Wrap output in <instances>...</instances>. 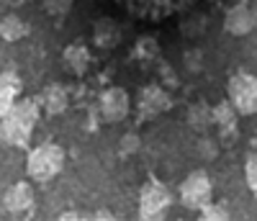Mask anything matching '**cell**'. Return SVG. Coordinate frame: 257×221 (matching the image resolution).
<instances>
[{
	"label": "cell",
	"instance_id": "cell-1",
	"mask_svg": "<svg viewBox=\"0 0 257 221\" xmlns=\"http://www.w3.org/2000/svg\"><path fill=\"white\" fill-rule=\"evenodd\" d=\"M39 100L18 98L13 108L0 119V142L6 147H26L31 139V131L39 124Z\"/></svg>",
	"mask_w": 257,
	"mask_h": 221
},
{
	"label": "cell",
	"instance_id": "cell-2",
	"mask_svg": "<svg viewBox=\"0 0 257 221\" xmlns=\"http://www.w3.org/2000/svg\"><path fill=\"white\" fill-rule=\"evenodd\" d=\"M64 160H67V154H64L59 144H52V142L39 144L26 157V175L34 183H49L62 172Z\"/></svg>",
	"mask_w": 257,
	"mask_h": 221
},
{
	"label": "cell",
	"instance_id": "cell-3",
	"mask_svg": "<svg viewBox=\"0 0 257 221\" xmlns=\"http://www.w3.org/2000/svg\"><path fill=\"white\" fill-rule=\"evenodd\" d=\"M226 93H229V100L237 108L239 116L257 114V77L252 72H234L229 77Z\"/></svg>",
	"mask_w": 257,
	"mask_h": 221
},
{
	"label": "cell",
	"instance_id": "cell-4",
	"mask_svg": "<svg viewBox=\"0 0 257 221\" xmlns=\"http://www.w3.org/2000/svg\"><path fill=\"white\" fill-rule=\"evenodd\" d=\"M118 3L137 18L144 21H162L180 11H188L196 0H118Z\"/></svg>",
	"mask_w": 257,
	"mask_h": 221
},
{
	"label": "cell",
	"instance_id": "cell-5",
	"mask_svg": "<svg viewBox=\"0 0 257 221\" xmlns=\"http://www.w3.org/2000/svg\"><path fill=\"white\" fill-rule=\"evenodd\" d=\"M180 203L190 211H201L206 203H211V195H213V185H211V178L203 172V170H196L190 172L188 178L180 183Z\"/></svg>",
	"mask_w": 257,
	"mask_h": 221
},
{
	"label": "cell",
	"instance_id": "cell-6",
	"mask_svg": "<svg viewBox=\"0 0 257 221\" xmlns=\"http://www.w3.org/2000/svg\"><path fill=\"white\" fill-rule=\"evenodd\" d=\"M170 203H173L170 190L162 183H157V180H149L142 188V193H139V218H144V221L162 218L167 213Z\"/></svg>",
	"mask_w": 257,
	"mask_h": 221
},
{
	"label": "cell",
	"instance_id": "cell-7",
	"mask_svg": "<svg viewBox=\"0 0 257 221\" xmlns=\"http://www.w3.org/2000/svg\"><path fill=\"white\" fill-rule=\"evenodd\" d=\"M170 105H173V98H170V93L162 85H147L137 98V119L155 121L165 111H170Z\"/></svg>",
	"mask_w": 257,
	"mask_h": 221
},
{
	"label": "cell",
	"instance_id": "cell-8",
	"mask_svg": "<svg viewBox=\"0 0 257 221\" xmlns=\"http://www.w3.org/2000/svg\"><path fill=\"white\" fill-rule=\"evenodd\" d=\"M132 111V98L123 87L113 85V87H105L100 93V100H98V114L105 124H118L128 116Z\"/></svg>",
	"mask_w": 257,
	"mask_h": 221
},
{
	"label": "cell",
	"instance_id": "cell-9",
	"mask_svg": "<svg viewBox=\"0 0 257 221\" xmlns=\"http://www.w3.org/2000/svg\"><path fill=\"white\" fill-rule=\"evenodd\" d=\"M211 116H213V124H216L219 129V139L224 147L234 144L239 137V114H237V108L231 105V100H221L211 108Z\"/></svg>",
	"mask_w": 257,
	"mask_h": 221
},
{
	"label": "cell",
	"instance_id": "cell-10",
	"mask_svg": "<svg viewBox=\"0 0 257 221\" xmlns=\"http://www.w3.org/2000/svg\"><path fill=\"white\" fill-rule=\"evenodd\" d=\"M254 24H257V16H254V11H252L249 6H244V3L231 6V8L226 11V16H224V29H226V34H231V36H247V34L254 29Z\"/></svg>",
	"mask_w": 257,
	"mask_h": 221
},
{
	"label": "cell",
	"instance_id": "cell-11",
	"mask_svg": "<svg viewBox=\"0 0 257 221\" xmlns=\"http://www.w3.org/2000/svg\"><path fill=\"white\" fill-rule=\"evenodd\" d=\"M121 39H123V31L118 26V21L105 16V18H98L93 24V44L98 49L111 52V49H116L121 44Z\"/></svg>",
	"mask_w": 257,
	"mask_h": 221
},
{
	"label": "cell",
	"instance_id": "cell-12",
	"mask_svg": "<svg viewBox=\"0 0 257 221\" xmlns=\"http://www.w3.org/2000/svg\"><path fill=\"white\" fill-rule=\"evenodd\" d=\"M3 206H6L8 213H16V216L29 213V211L34 208V188H31L26 180L11 185V188L6 190V195H3Z\"/></svg>",
	"mask_w": 257,
	"mask_h": 221
},
{
	"label": "cell",
	"instance_id": "cell-13",
	"mask_svg": "<svg viewBox=\"0 0 257 221\" xmlns=\"http://www.w3.org/2000/svg\"><path fill=\"white\" fill-rule=\"evenodd\" d=\"M62 62H64V67H67L72 75L82 77L85 72L90 70L93 57H90V49L85 47L82 41H75V44H70V47H64V52H62Z\"/></svg>",
	"mask_w": 257,
	"mask_h": 221
},
{
	"label": "cell",
	"instance_id": "cell-14",
	"mask_svg": "<svg viewBox=\"0 0 257 221\" xmlns=\"http://www.w3.org/2000/svg\"><path fill=\"white\" fill-rule=\"evenodd\" d=\"M41 108H44L47 116H62L64 111L70 108V95L64 90V85H47L44 93H41Z\"/></svg>",
	"mask_w": 257,
	"mask_h": 221
},
{
	"label": "cell",
	"instance_id": "cell-15",
	"mask_svg": "<svg viewBox=\"0 0 257 221\" xmlns=\"http://www.w3.org/2000/svg\"><path fill=\"white\" fill-rule=\"evenodd\" d=\"M18 93H21V80L16 72L6 70L0 75V119H3L8 111L13 108V103L18 100Z\"/></svg>",
	"mask_w": 257,
	"mask_h": 221
},
{
	"label": "cell",
	"instance_id": "cell-16",
	"mask_svg": "<svg viewBox=\"0 0 257 221\" xmlns=\"http://www.w3.org/2000/svg\"><path fill=\"white\" fill-rule=\"evenodd\" d=\"M26 34H29V26L18 13H6L3 18H0V39L3 41L13 44V41H21Z\"/></svg>",
	"mask_w": 257,
	"mask_h": 221
},
{
	"label": "cell",
	"instance_id": "cell-17",
	"mask_svg": "<svg viewBox=\"0 0 257 221\" xmlns=\"http://www.w3.org/2000/svg\"><path fill=\"white\" fill-rule=\"evenodd\" d=\"M188 124L196 129V131H206L211 124H213V116H211V105L206 103H196V105H190L188 111Z\"/></svg>",
	"mask_w": 257,
	"mask_h": 221
},
{
	"label": "cell",
	"instance_id": "cell-18",
	"mask_svg": "<svg viewBox=\"0 0 257 221\" xmlns=\"http://www.w3.org/2000/svg\"><path fill=\"white\" fill-rule=\"evenodd\" d=\"M157 54H160V44H157L155 36H139L137 39V44H134V59L152 62V59H157Z\"/></svg>",
	"mask_w": 257,
	"mask_h": 221
},
{
	"label": "cell",
	"instance_id": "cell-19",
	"mask_svg": "<svg viewBox=\"0 0 257 221\" xmlns=\"http://www.w3.org/2000/svg\"><path fill=\"white\" fill-rule=\"evenodd\" d=\"M206 26H208V18H206L203 13H190V16L183 21L180 31H183V36H188V39H198V36L206 34Z\"/></svg>",
	"mask_w": 257,
	"mask_h": 221
},
{
	"label": "cell",
	"instance_id": "cell-20",
	"mask_svg": "<svg viewBox=\"0 0 257 221\" xmlns=\"http://www.w3.org/2000/svg\"><path fill=\"white\" fill-rule=\"evenodd\" d=\"M75 6V0H44V11L52 18H64Z\"/></svg>",
	"mask_w": 257,
	"mask_h": 221
},
{
	"label": "cell",
	"instance_id": "cell-21",
	"mask_svg": "<svg viewBox=\"0 0 257 221\" xmlns=\"http://www.w3.org/2000/svg\"><path fill=\"white\" fill-rule=\"evenodd\" d=\"M139 147H142L139 137L134 134V131H128V134H123L121 142H118V154H121V157H132V154L139 152Z\"/></svg>",
	"mask_w": 257,
	"mask_h": 221
},
{
	"label": "cell",
	"instance_id": "cell-22",
	"mask_svg": "<svg viewBox=\"0 0 257 221\" xmlns=\"http://www.w3.org/2000/svg\"><path fill=\"white\" fill-rule=\"evenodd\" d=\"M183 64H185V70H188L190 75L201 72V67H203V52H201V49H188L185 57H183Z\"/></svg>",
	"mask_w": 257,
	"mask_h": 221
},
{
	"label": "cell",
	"instance_id": "cell-23",
	"mask_svg": "<svg viewBox=\"0 0 257 221\" xmlns=\"http://www.w3.org/2000/svg\"><path fill=\"white\" fill-rule=\"evenodd\" d=\"M198 157L201 160H206V162H211V160H216V154H219V144L213 142V139H208V137H203V139H198Z\"/></svg>",
	"mask_w": 257,
	"mask_h": 221
},
{
	"label": "cell",
	"instance_id": "cell-24",
	"mask_svg": "<svg viewBox=\"0 0 257 221\" xmlns=\"http://www.w3.org/2000/svg\"><path fill=\"white\" fill-rule=\"evenodd\" d=\"M244 180L252 193H257V152H252L244 162Z\"/></svg>",
	"mask_w": 257,
	"mask_h": 221
},
{
	"label": "cell",
	"instance_id": "cell-25",
	"mask_svg": "<svg viewBox=\"0 0 257 221\" xmlns=\"http://www.w3.org/2000/svg\"><path fill=\"white\" fill-rule=\"evenodd\" d=\"M201 218L203 221H226L229 218V211L224 206H216V203H206L201 208Z\"/></svg>",
	"mask_w": 257,
	"mask_h": 221
},
{
	"label": "cell",
	"instance_id": "cell-26",
	"mask_svg": "<svg viewBox=\"0 0 257 221\" xmlns=\"http://www.w3.org/2000/svg\"><path fill=\"white\" fill-rule=\"evenodd\" d=\"M95 218H113V216H111V211H98Z\"/></svg>",
	"mask_w": 257,
	"mask_h": 221
}]
</instances>
